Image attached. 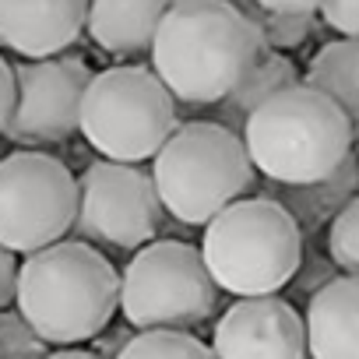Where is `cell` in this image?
Here are the masks:
<instances>
[{"mask_svg": "<svg viewBox=\"0 0 359 359\" xmlns=\"http://www.w3.org/2000/svg\"><path fill=\"white\" fill-rule=\"evenodd\" d=\"M215 359H310L306 320L282 296L236 299L212 331Z\"/></svg>", "mask_w": 359, "mask_h": 359, "instance_id": "cell-11", "label": "cell"}, {"mask_svg": "<svg viewBox=\"0 0 359 359\" xmlns=\"http://www.w3.org/2000/svg\"><path fill=\"white\" fill-rule=\"evenodd\" d=\"M116 359H215L194 331H137Z\"/></svg>", "mask_w": 359, "mask_h": 359, "instance_id": "cell-18", "label": "cell"}, {"mask_svg": "<svg viewBox=\"0 0 359 359\" xmlns=\"http://www.w3.org/2000/svg\"><path fill=\"white\" fill-rule=\"evenodd\" d=\"M201 257L222 292L271 296L303 261V229L275 198H240L205 226Z\"/></svg>", "mask_w": 359, "mask_h": 359, "instance_id": "cell-5", "label": "cell"}, {"mask_svg": "<svg viewBox=\"0 0 359 359\" xmlns=\"http://www.w3.org/2000/svg\"><path fill=\"white\" fill-rule=\"evenodd\" d=\"M264 50L257 22L236 0H172L148 53L176 102L215 106Z\"/></svg>", "mask_w": 359, "mask_h": 359, "instance_id": "cell-1", "label": "cell"}, {"mask_svg": "<svg viewBox=\"0 0 359 359\" xmlns=\"http://www.w3.org/2000/svg\"><path fill=\"white\" fill-rule=\"evenodd\" d=\"M162 212L151 172L134 162L99 158L78 180L74 229L85 243L141 250L158 236Z\"/></svg>", "mask_w": 359, "mask_h": 359, "instance_id": "cell-9", "label": "cell"}, {"mask_svg": "<svg viewBox=\"0 0 359 359\" xmlns=\"http://www.w3.org/2000/svg\"><path fill=\"white\" fill-rule=\"evenodd\" d=\"M254 172L243 137L215 120L180 123L151 158L162 208L187 226H208L222 208L240 201L257 184Z\"/></svg>", "mask_w": 359, "mask_h": 359, "instance_id": "cell-4", "label": "cell"}, {"mask_svg": "<svg viewBox=\"0 0 359 359\" xmlns=\"http://www.w3.org/2000/svg\"><path fill=\"white\" fill-rule=\"evenodd\" d=\"M11 109H15V64H8L0 53V137H4V127L11 120Z\"/></svg>", "mask_w": 359, "mask_h": 359, "instance_id": "cell-26", "label": "cell"}, {"mask_svg": "<svg viewBox=\"0 0 359 359\" xmlns=\"http://www.w3.org/2000/svg\"><path fill=\"white\" fill-rule=\"evenodd\" d=\"M46 359H102V355H95L92 348H57Z\"/></svg>", "mask_w": 359, "mask_h": 359, "instance_id": "cell-28", "label": "cell"}, {"mask_svg": "<svg viewBox=\"0 0 359 359\" xmlns=\"http://www.w3.org/2000/svg\"><path fill=\"white\" fill-rule=\"evenodd\" d=\"M176 99L151 67L123 64L92 74L81 99V137L113 162H148L176 134Z\"/></svg>", "mask_w": 359, "mask_h": 359, "instance_id": "cell-6", "label": "cell"}, {"mask_svg": "<svg viewBox=\"0 0 359 359\" xmlns=\"http://www.w3.org/2000/svg\"><path fill=\"white\" fill-rule=\"evenodd\" d=\"M172 8V0H88L85 32L109 57H141Z\"/></svg>", "mask_w": 359, "mask_h": 359, "instance_id": "cell-14", "label": "cell"}, {"mask_svg": "<svg viewBox=\"0 0 359 359\" xmlns=\"http://www.w3.org/2000/svg\"><path fill=\"white\" fill-rule=\"evenodd\" d=\"M264 11H282V15H317L324 0H250Z\"/></svg>", "mask_w": 359, "mask_h": 359, "instance_id": "cell-27", "label": "cell"}, {"mask_svg": "<svg viewBox=\"0 0 359 359\" xmlns=\"http://www.w3.org/2000/svg\"><path fill=\"white\" fill-rule=\"evenodd\" d=\"M247 15L257 22V29L264 36V46L278 50V53L292 50V46H303L313 32V15H282V11H264L257 4H250Z\"/></svg>", "mask_w": 359, "mask_h": 359, "instance_id": "cell-19", "label": "cell"}, {"mask_svg": "<svg viewBox=\"0 0 359 359\" xmlns=\"http://www.w3.org/2000/svg\"><path fill=\"white\" fill-rule=\"evenodd\" d=\"M134 334H137V331H134L127 320H123L120 327H113V324H109L102 334H95V338H92V352H95V355H102V359H116V355L127 348V341H130Z\"/></svg>", "mask_w": 359, "mask_h": 359, "instance_id": "cell-24", "label": "cell"}, {"mask_svg": "<svg viewBox=\"0 0 359 359\" xmlns=\"http://www.w3.org/2000/svg\"><path fill=\"white\" fill-rule=\"evenodd\" d=\"M327 257L345 275H359V194L327 226Z\"/></svg>", "mask_w": 359, "mask_h": 359, "instance_id": "cell-20", "label": "cell"}, {"mask_svg": "<svg viewBox=\"0 0 359 359\" xmlns=\"http://www.w3.org/2000/svg\"><path fill=\"white\" fill-rule=\"evenodd\" d=\"M78 219V176L46 151L0 158V247L36 254L60 243Z\"/></svg>", "mask_w": 359, "mask_h": 359, "instance_id": "cell-8", "label": "cell"}, {"mask_svg": "<svg viewBox=\"0 0 359 359\" xmlns=\"http://www.w3.org/2000/svg\"><path fill=\"white\" fill-rule=\"evenodd\" d=\"M331 278H338V264L334 261H299L296 275H292V296H313L320 285H327Z\"/></svg>", "mask_w": 359, "mask_h": 359, "instance_id": "cell-23", "label": "cell"}, {"mask_svg": "<svg viewBox=\"0 0 359 359\" xmlns=\"http://www.w3.org/2000/svg\"><path fill=\"white\" fill-rule=\"evenodd\" d=\"M92 67L78 57H46L15 64V109L4 137L22 148L60 144L81 130V99Z\"/></svg>", "mask_w": 359, "mask_h": 359, "instance_id": "cell-10", "label": "cell"}, {"mask_svg": "<svg viewBox=\"0 0 359 359\" xmlns=\"http://www.w3.org/2000/svg\"><path fill=\"white\" fill-rule=\"evenodd\" d=\"M15 310L50 345L92 341L120 310V275L92 243L60 240L18 264Z\"/></svg>", "mask_w": 359, "mask_h": 359, "instance_id": "cell-2", "label": "cell"}, {"mask_svg": "<svg viewBox=\"0 0 359 359\" xmlns=\"http://www.w3.org/2000/svg\"><path fill=\"white\" fill-rule=\"evenodd\" d=\"M306 85L324 92L352 123L359 137V39H331L306 67Z\"/></svg>", "mask_w": 359, "mask_h": 359, "instance_id": "cell-17", "label": "cell"}, {"mask_svg": "<svg viewBox=\"0 0 359 359\" xmlns=\"http://www.w3.org/2000/svg\"><path fill=\"white\" fill-rule=\"evenodd\" d=\"M88 22V0H0V46L22 60L60 57Z\"/></svg>", "mask_w": 359, "mask_h": 359, "instance_id": "cell-12", "label": "cell"}, {"mask_svg": "<svg viewBox=\"0 0 359 359\" xmlns=\"http://www.w3.org/2000/svg\"><path fill=\"white\" fill-rule=\"evenodd\" d=\"M271 184V194L296 222L299 229H313L320 222H331L355 194H359V165L355 158L348 155L327 180H317V184H299V187H289V184Z\"/></svg>", "mask_w": 359, "mask_h": 359, "instance_id": "cell-16", "label": "cell"}, {"mask_svg": "<svg viewBox=\"0 0 359 359\" xmlns=\"http://www.w3.org/2000/svg\"><path fill=\"white\" fill-rule=\"evenodd\" d=\"M50 341L39 338V331L15 310H0V359H46Z\"/></svg>", "mask_w": 359, "mask_h": 359, "instance_id": "cell-21", "label": "cell"}, {"mask_svg": "<svg viewBox=\"0 0 359 359\" xmlns=\"http://www.w3.org/2000/svg\"><path fill=\"white\" fill-rule=\"evenodd\" d=\"M219 292L201 247L151 240L120 275V313L134 331H198L215 317Z\"/></svg>", "mask_w": 359, "mask_h": 359, "instance_id": "cell-7", "label": "cell"}, {"mask_svg": "<svg viewBox=\"0 0 359 359\" xmlns=\"http://www.w3.org/2000/svg\"><path fill=\"white\" fill-rule=\"evenodd\" d=\"M299 81H303V74H299V67H296L285 53L264 50V53L257 57V64L247 71V78H243L222 102H215V113L205 116V120H215V123H222V127H229V130H236V134L243 137L247 120H250L271 95H278V92L299 85Z\"/></svg>", "mask_w": 359, "mask_h": 359, "instance_id": "cell-15", "label": "cell"}, {"mask_svg": "<svg viewBox=\"0 0 359 359\" xmlns=\"http://www.w3.org/2000/svg\"><path fill=\"white\" fill-rule=\"evenodd\" d=\"M320 22L341 39H359V0H324Z\"/></svg>", "mask_w": 359, "mask_h": 359, "instance_id": "cell-22", "label": "cell"}, {"mask_svg": "<svg viewBox=\"0 0 359 359\" xmlns=\"http://www.w3.org/2000/svg\"><path fill=\"white\" fill-rule=\"evenodd\" d=\"M310 359H359V275H338L306 299Z\"/></svg>", "mask_w": 359, "mask_h": 359, "instance_id": "cell-13", "label": "cell"}, {"mask_svg": "<svg viewBox=\"0 0 359 359\" xmlns=\"http://www.w3.org/2000/svg\"><path fill=\"white\" fill-rule=\"evenodd\" d=\"M348 116L313 85L299 81L271 95L243 127L254 169L275 184H317L352 155Z\"/></svg>", "mask_w": 359, "mask_h": 359, "instance_id": "cell-3", "label": "cell"}, {"mask_svg": "<svg viewBox=\"0 0 359 359\" xmlns=\"http://www.w3.org/2000/svg\"><path fill=\"white\" fill-rule=\"evenodd\" d=\"M18 254L0 247V310L15 306V289H18Z\"/></svg>", "mask_w": 359, "mask_h": 359, "instance_id": "cell-25", "label": "cell"}]
</instances>
